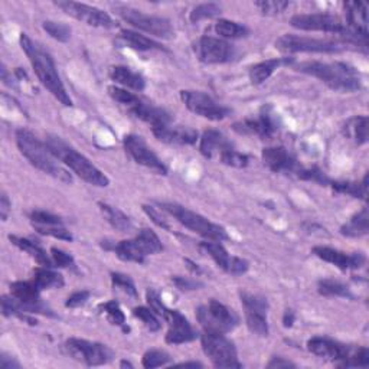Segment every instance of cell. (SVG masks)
Instances as JSON below:
<instances>
[{"label": "cell", "instance_id": "cell-1", "mask_svg": "<svg viewBox=\"0 0 369 369\" xmlns=\"http://www.w3.org/2000/svg\"><path fill=\"white\" fill-rule=\"evenodd\" d=\"M21 47L25 51L26 57L29 58L34 70H35V74L38 75L40 83H42L48 88V91L61 104H64L66 107H71L73 100L70 97V94L66 92L62 81L60 78L57 65H55V62H53L49 53L42 47L34 42V40L26 34H21Z\"/></svg>", "mask_w": 369, "mask_h": 369}, {"label": "cell", "instance_id": "cell-2", "mask_svg": "<svg viewBox=\"0 0 369 369\" xmlns=\"http://www.w3.org/2000/svg\"><path fill=\"white\" fill-rule=\"evenodd\" d=\"M16 143L21 150V153L29 160L32 166L39 169L40 172H44L55 179L65 182V183H73V176L68 172L60 160L53 156V153L47 146V143H42L38 138L28 131V130H18L16 131Z\"/></svg>", "mask_w": 369, "mask_h": 369}, {"label": "cell", "instance_id": "cell-3", "mask_svg": "<svg viewBox=\"0 0 369 369\" xmlns=\"http://www.w3.org/2000/svg\"><path fill=\"white\" fill-rule=\"evenodd\" d=\"M296 70L320 79L329 88L340 92L358 91L362 86L358 71L344 62H303Z\"/></svg>", "mask_w": 369, "mask_h": 369}, {"label": "cell", "instance_id": "cell-4", "mask_svg": "<svg viewBox=\"0 0 369 369\" xmlns=\"http://www.w3.org/2000/svg\"><path fill=\"white\" fill-rule=\"evenodd\" d=\"M47 146L60 162H62L65 166L70 168L81 179L86 181L90 185L105 188L110 185V179L97 168L92 165V162L87 159L83 153H79L77 149L64 142L57 136H48Z\"/></svg>", "mask_w": 369, "mask_h": 369}, {"label": "cell", "instance_id": "cell-5", "mask_svg": "<svg viewBox=\"0 0 369 369\" xmlns=\"http://www.w3.org/2000/svg\"><path fill=\"white\" fill-rule=\"evenodd\" d=\"M160 208H163V211H166L172 216H175L176 221L181 222L185 228H188L189 231H192V232H195V234L207 238L209 241L222 242V241H227L229 238L225 228L209 221L208 218L202 216L198 212H194V211L182 207V205L172 203V202H163V203H160Z\"/></svg>", "mask_w": 369, "mask_h": 369}, {"label": "cell", "instance_id": "cell-6", "mask_svg": "<svg viewBox=\"0 0 369 369\" xmlns=\"http://www.w3.org/2000/svg\"><path fill=\"white\" fill-rule=\"evenodd\" d=\"M196 318L205 332L228 333L240 325L238 314L215 298L196 309Z\"/></svg>", "mask_w": 369, "mask_h": 369}, {"label": "cell", "instance_id": "cell-7", "mask_svg": "<svg viewBox=\"0 0 369 369\" xmlns=\"http://www.w3.org/2000/svg\"><path fill=\"white\" fill-rule=\"evenodd\" d=\"M205 355L216 368H242L238 361V352L234 342L229 340L225 333L205 332L201 338Z\"/></svg>", "mask_w": 369, "mask_h": 369}, {"label": "cell", "instance_id": "cell-8", "mask_svg": "<svg viewBox=\"0 0 369 369\" xmlns=\"http://www.w3.org/2000/svg\"><path fill=\"white\" fill-rule=\"evenodd\" d=\"M114 10L123 21L131 25L136 29L143 31L149 35H153L162 39L175 38V31L172 28V25L165 18L147 15V13H143L142 10L133 9L129 6H120V5L114 6Z\"/></svg>", "mask_w": 369, "mask_h": 369}, {"label": "cell", "instance_id": "cell-9", "mask_svg": "<svg viewBox=\"0 0 369 369\" xmlns=\"http://www.w3.org/2000/svg\"><path fill=\"white\" fill-rule=\"evenodd\" d=\"M65 349L71 358L78 362H83L87 366H100L110 364L114 358V352L107 345L86 339H68L65 342Z\"/></svg>", "mask_w": 369, "mask_h": 369}, {"label": "cell", "instance_id": "cell-10", "mask_svg": "<svg viewBox=\"0 0 369 369\" xmlns=\"http://www.w3.org/2000/svg\"><path fill=\"white\" fill-rule=\"evenodd\" d=\"M181 100L188 107V110L212 121L224 120L231 114L228 107L216 103L209 94L203 91L183 90L181 91Z\"/></svg>", "mask_w": 369, "mask_h": 369}, {"label": "cell", "instance_id": "cell-11", "mask_svg": "<svg viewBox=\"0 0 369 369\" xmlns=\"http://www.w3.org/2000/svg\"><path fill=\"white\" fill-rule=\"evenodd\" d=\"M241 303L245 310V320H247L249 329L257 335V336H268V320H267V313H268V302L267 298L249 293V292H241L240 293Z\"/></svg>", "mask_w": 369, "mask_h": 369}, {"label": "cell", "instance_id": "cell-12", "mask_svg": "<svg viewBox=\"0 0 369 369\" xmlns=\"http://www.w3.org/2000/svg\"><path fill=\"white\" fill-rule=\"evenodd\" d=\"M276 48L283 53L296 52H319V53H333L339 52L342 48L332 40H323L318 38H307L300 35H283L276 40Z\"/></svg>", "mask_w": 369, "mask_h": 369}, {"label": "cell", "instance_id": "cell-13", "mask_svg": "<svg viewBox=\"0 0 369 369\" xmlns=\"http://www.w3.org/2000/svg\"><path fill=\"white\" fill-rule=\"evenodd\" d=\"M123 144H125L129 156L138 163V165L153 170L157 175H168V166L153 152L152 147L147 146V143L140 136L127 134L126 138L123 139Z\"/></svg>", "mask_w": 369, "mask_h": 369}, {"label": "cell", "instance_id": "cell-14", "mask_svg": "<svg viewBox=\"0 0 369 369\" xmlns=\"http://www.w3.org/2000/svg\"><path fill=\"white\" fill-rule=\"evenodd\" d=\"M194 51L196 58L203 64H224L231 61L236 55V49L227 40L214 38V36H202L199 38Z\"/></svg>", "mask_w": 369, "mask_h": 369}, {"label": "cell", "instance_id": "cell-15", "mask_svg": "<svg viewBox=\"0 0 369 369\" xmlns=\"http://www.w3.org/2000/svg\"><path fill=\"white\" fill-rule=\"evenodd\" d=\"M55 5L62 9L66 15L75 18L77 21L84 22L95 28H104V29H114L117 28V22L101 9L92 8L84 3L77 2H55Z\"/></svg>", "mask_w": 369, "mask_h": 369}, {"label": "cell", "instance_id": "cell-16", "mask_svg": "<svg viewBox=\"0 0 369 369\" xmlns=\"http://www.w3.org/2000/svg\"><path fill=\"white\" fill-rule=\"evenodd\" d=\"M290 25L300 31H313V32H326V34H339L345 32L346 26L338 16L327 15V13H303V15H294L290 19Z\"/></svg>", "mask_w": 369, "mask_h": 369}, {"label": "cell", "instance_id": "cell-17", "mask_svg": "<svg viewBox=\"0 0 369 369\" xmlns=\"http://www.w3.org/2000/svg\"><path fill=\"white\" fill-rule=\"evenodd\" d=\"M280 125L277 116L272 113L271 107H264L257 117L245 118L234 125V130L241 134H255L259 139L270 140L279 131Z\"/></svg>", "mask_w": 369, "mask_h": 369}, {"label": "cell", "instance_id": "cell-18", "mask_svg": "<svg viewBox=\"0 0 369 369\" xmlns=\"http://www.w3.org/2000/svg\"><path fill=\"white\" fill-rule=\"evenodd\" d=\"M199 247L205 254H208L214 259L218 267L231 276H242L249 271V262H245L240 257L229 255L221 242L207 240L201 242Z\"/></svg>", "mask_w": 369, "mask_h": 369}, {"label": "cell", "instance_id": "cell-19", "mask_svg": "<svg viewBox=\"0 0 369 369\" xmlns=\"http://www.w3.org/2000/svg\"><path fill=\"white\" fill-rule=\"evenodd\" d=\"M163 319L169 325V331L166 333V342L170 345H181L186 342H192L198 338L192 325L183 316L181 311L166 309L163 313Z\"/></svg>", "mask_w": 369, "mask_h": 369}, {"label": "cell", "instance_id": "cell-20", "mask_svg": "<svg viewBox=\"0 0 369 369\" xmlns=\"http://www.w3.org/2000/svg\"><path fill=\"white\" fill-rule=\"evenodd\" d=\"M307 349L316 355V357L326 359V361H333V362H345L346 358L351 355L352 348L340 344L338 340H333L331 338L326 336H314L307 340ZM339 364V365H340Z\"/></svg>", "mask_w": 369, "mask_h": 369}, {"label": "cell", "instance_id": "cell-21", "mask_svg": "<svg viewBox=\"0 0 369 369\" xmlns=\"http://www.w3.org/2000/svg\"><path fill=\"white\" fill-rule=\"evenodd\" d=\"M313 254L319 257L326 263H331L336 266L339 270H358L364 267L366 263V257L362 253H344L331 247H325V245H318L313 249Z\"/></svg>", "mask_w": 369, "mask_h": 369}, {"label": "cell", "instance_id": "cell-22", "mask_svg": "<svg viewBox=\"0 0 369 369\" xmlns=\"http://www.w3.org/2000/svg\"><path fill=\"white\" fill-rule=\"evenodd\" d=\"M262 156L264 165L275 173L296 175L298 169L302 168L294 159V156L283 146L264 147Z\"/></svg>", "mask_w": 369, "mask_h": 369}, {"label": "cell", "instance_id": "cell-23", "mask_svg": "<svg viewBox=\"0 0 369 369\" xmlns=\"http://www.w3.org/2000/svg\"><path fill=\"white\" fill-rule=\"evenodd\" d=\"M234 149L227 136H224L218 130H207L201 138L199 150L207 159H218L220 160L228 150Z\"/></svg>", "mask_w": 369, "mask_h": 369}, {"label": "cell", "instance_id": "cell-24", "mask_svg": "<svg viewBox=\"0 0 369 369\" xmlns=\"http://www.w3.org/2000/svg\"><path fill=\"white\" fill-rule=\"evenodd\" d=\"M129 112L134 117H138L143 120L144 123H147V125L152 126V130L168 126L172 123V117L166 110H163V108L160 107H155L149 103H144L140 99L131 108H129Z\"/></svg>", "mask_w": 369, "mask_h": 369}, {"label": "cell", "instance_id": "cell-25", "mask_svg": "<svg viewBox=\"0 0 369 369\" xmlns=\"http://www.w3.org/2000/svg\"><path fill=\"white\" fill-rule=\"evenodd\" d=\"M156 139L168 144H194L198 139V131L188 126H168L152 130Z\"/></svg>", "mask_w": 369, "mask_h": 369}, {"label": "cell", "instance_id": "cell-26", "mask_svg": "<svg viewBox=\"0 0 369 369\" xmlns=\"http://www.w3.org/2000/svg\"><path fill=\"white\" fill-rule=\"evenodd\" d=\"M349 31L368 39V5L364 2H346L344 3Z\"/></svg>", "mask_w": 369, "mask_h": 369}, {"label": "cell", "instance_id": "cell-27", "mask_svg": "<svg viewBox=\"0 0 369 369\" xmlns=\"http://www.w3.org/2000/svg\"><path fill=\"white\" fill-rule=\"evenodd\" d=\"M103 247L105 250H112L116 253V255L123 259V262H131V263H138L143 264L146 255L139 247L138 241L134 238L133 240H125L120 242H112V245H108V242H104Z\"/></svg>", "mask_w": 369, "mask_h": 369}, {"label": "cell", "instance_id": "cell-28", "mask_svg": "<svg viewBox=\"0 0 369 369\" xmlns=\"http://www.w3.org/2000/svg\"><path fill=\"white\" fill-rule=\"evenodd\" d=\"M108 75H110V78L116 84H120L125 88H130L134 91H143L146 87L144 78L140 74L131 71L127 66H121V65L112 66L110 71H108Z\"/></svg>", "mask_w": 369, "mask_h": 369}, {"label": "cell", "instance_id": "cell-29", "mask_svg": "<svg viewBox=\"0 0 369 369\" xmlns=\"http://www.w3.org/2000/svg\"><path fill=\"white\" fill-rule=\"evenodd\" d=\"M9 240L13 245H16V247L25 253H28L36 263H39L42 267H55L53 266L52 258L47 254V251L40 247V245L35 241H31L28 238H22V237H16V236H9Z\"/></svg>", "mask_w": 369, "mask_h": 369}, {"label": "cell", "instance_id": "cell-30", "mask_svg": "<svg viewBox=\"0 0 369 369\" xmlns=\"http://www.w3.org/2000/svg\"><path fill=\"white\" fill-rule=\"evenodd\" d=\"M345 138L355 142L357 144H365L368 142L369 120L366 116H353L342 127Z\"/></svg>", "mask_w": 369, "mask_h": 369}, {"label": "cell", "instance_id": "cell-31", "mask_svg": "<svg viewBox=\"0 0 369 369\" xmlns=\"http://www.w3.org/2000/svg\"><path fill=\"white\" fill-rule=\"evenodd\" d=\"M10 296L19 300L23 305H39L42 303L40 290L38 285L31 281H15L10 284Z\"/></svg>", "mask_w": 369, "mask_h": 369}, {"label": "cell", "instance_id": "cell-32", "mask_svg": "<svg viewBox=\"0 0 369 369\" xmlns=\"http://www.w3.org/2000/svg\"><path fill=\"white\" fill-rule=\"evenodd\" d=\"M369 231V215L368 208H362L358 214H355L351 220L340 227V234L349 238H359L368 234Z\"/></svg>", "mask_w": 369, "mask_h": 369}, {"label": "cell", "instance_id": "cell-33", "mask_svg": "<svg viewBox=\"0 0 369 369\" xmlns=\"http://www.w3.org/2000/svg\"><path fill=\"white\" fill-rule=\"evenodd\" d=\"M32 281L38 285L39 290L61 289L64 285V277L60 272L51 270L49 267H39L34 271Z\"/></svg>", "mask_w": 369, "mask_h": 369}, {"label": "cell", "instance_id": "cell-34", "mask_svg": "<svg viewBox=\"0 0 369 369\" xmlns=\"http://www.w3.org/2000/svg\"><path fill=\"white\" fill-rule=\"evenodd\" d=\"M285 60L281 58H272L263 62H258L250 68V79L254 86L263 84L272 74L276 73L277 68L284 64Z\"/></svg>", "mask_w": 369, "mask_h": 369}, {"label": "cell", "instance_id": "cell-35", "mask_svg": "<svg viewBox=\"0 0 369 369\" xmlns=\"http://www.w3.org/2000/svg\"><path fill=\"white\" fill-rule=\"evenodd\" d=\"M100 209L104 214V216L107 218V221L112 224L113 228H116L120 232H130L133 229V222L130 218L120 211L118 208L112 207V205L108 203H100Z\"/></svg>", "mask_w": 369, "mask_h": 369}, {"label": "cell", "instance_id": "cell-36", "mask_svg": "<svg viewBox=\"0 0 369 369\" xmlns=\"http://www.w3.org/2000/svg\"><path fill=\"white\" fill-rule=\"evenodd\" d=\"M120 38L125 40V42L133 48V49H138V51H153V49H163L160 44L155 42L153 39H150L144 35H140L139 32H134V31H129V29H125L120 32Z\"/></svg>", "mask_w": 369, "mask_h": 369}, {"label": "cell", "instance_id": "cell-37", "mask_svg": "<svg viewBox=\"0 0 369 369\" xmlns=\"http://www.w3.org/2000/svg\"><path fill=\"white\" fill-rule=\"evenodd\" d=\"M215 32L227 39H241L250 35V29L245 25H241L234 21L220 19L215 23Z\"/></svg>", "mask_w": 369, "mask_h": 369}, {"label": "cell", "instance_id": "cell-38", "mask_svg": "<svg viewBox=\"0 0 369 369\" xmlns=\"http://www.w3.org/2000/svg\"><path fill=\"white\" fill-rule=\"evenodd\" d=\"M332 189L338 194H345L353 198L366 199L368 196V175L364 176L362 182H331Z\"/></svg>", "mask_w": 369, "mask_h": 369}, {"label": "cell", "instance_id": "cell-39", "mask_svg": "<svg viewBox=\"0 0 369 369\" xmlns=\"http://www.w3.org/2000/svg\"><path fill=\"white\" fill-rule=\"evenodd\" d=\"M134 240L138 241L139 247L142 249L144 255L157 254V253H160L163 250L162 241L159 240V237L155 234V232L152 229H149V228H142L139 231V234L136 236Z\"/></svg>", "mask_w": 369, "mask_h": 369}, {"label": "cell", "instance_id": "cell-40", "mask_svg": "<svg viewBox=\"0 0 369 369\" xmlns=\"http://www.w3.org/2000/svg\"><path fill=\"white\" fill-rule=\"evenodd\" d=\"M318 290L322 296L326 297H349V298L352 297L349 287L333 279L320 280L318 284Z\"/></svg>", "mask_w": 369, "mask_h": 369}, {"label": "cell", "instance_id": "cell-41", "mask_svg": "<svg viewBox=\"0 0 369 369\" xmlns=\"http://www.w3.org/2000/svg\"><path fill=\"white\" fill-rule=\"evenodd\" d=\"M221 6L216 3H201L192 9L189 15V19L192 23H198L203 19H212L221 13Z\"/></svg>", "mask_w": 369, "mask_h": 369}, {"label": "cell", "instance_id": "cell-42", "mask_svg": "<svg viewBox=\"0 0 369 369\" xmlns=\"http://www.w3.org/2000/svg\"><path fill=\"white\" fill-rule=\"evenodd\" d=\"M44 31L55 40H60V42H66L71 38V28L65 23L61 22H52V21H45L42 23Z\"/></svg>", "mask_w": 369, "mask_h": 369}, {"label": "cell", "instance_id": "cell-43", "mask_svg": "<svg viewBox=\"0 0 369 369\" xmlns=\"http://www.w3.org/2000/svg\"><path fill=\"white\" fill-rule=\"evenodd\" d=\"M172 362V357L165 352V351H160V349H152V351H147L144 355H143V359H142V364L144 368L147 369H153V368H159V366H165L168 364Z\"/></svg>", "mask_w": 369, "mask_h": 369}, {"label": "cell", "instance_id": "cell-44", "mask_svg": "<svg viewBox=\"0 0 369 369\" xmlns=\"http://www.w3.org/2000/svg\"><path fill=\"white\" fill-rule=\"evenodd\" d=\"M133 314H134V318H138L150 332L160 331L162 323L152 309L140 306V307H136L133 310Z\"/></svg>", "mask_w": 369, "mask_h": 369}, {"label": "cell", "instance_id": "cell-45", "mask_svg": "<svg viewBox=\"0 0 369 369\" xmlns=\"http://www.w3.org/2000/svg\"><path fill=\"white\" fill-rule=\"evenodd\" d=\"M100 310L105 314L107 319L110 320L113 325L125 327V331H129V327L126 329V316L123 313L120 305L116 302V300H112V302H107L100 306Z\"/></svg>", "mask_w": 369, "mask_h": 369}, {"label": "cell", "instance_id": "cell-46", "mask_svg": "<svg viewBox=\"0 0 369 369\" xmlns=\"http://www.w3.org/2000/svg\"><path fill=\"white\" fill-rule=\"evenodd\" d=\"M112 283H113L114 289L123 292L125 294H127L129 297L136 298L139 296L138 289H136V285H134L133 280L130 279V276L121 275V272H112Z\"/></svg>", "mask_w": 369, "mask_h": 369}, {"label": "cell", "instance_id": "cell-47", "mask_svg": "<svg viewBox=\"0 0 369 369\" xmlns=\"http://www.w3.org/2000/svg\"><path fill=\"white\" fill-rule=\"evenodd\" d=\"M255 8L263 13V15L275 16L280 15L287 8L290 6V2H285V0H262V2H255Z\"/></svg>", "mask_w": 369, "mask_h": 369}, {"label": "cell", "instance_id": "cell-48", "mask_svg": "<svg viewBox=\"0 0 369 369\" xmlns=\"http://www.w3.org/2000/svg\"><path fill=\"white\" fill-rule=\"evenodd\" d=\"M298 179L302 181H311L320 185H331V179L326 176L325 172H322L319 168H300L296 173Z\"/></svg>", "mask_w": 369, "mask_h": 369}, {"label": "cell", "instance_id": "cell-49", "mask_svg": "<svg viewBox=\"0 0 369 369\" xmlns=\"http://www.w3.org/2000/svg\"><path fill=\"white\" fill-rule=\"evenodd\" d=\"M220 162L224 163V165H227V166H232V168L241 169V168L249 166L250 156L238 152V150L234 147V149L228 150V152L220 159Z\"/></svg>", "mask_w": 369, "mask_h": 369}, {"label": "cell", "instance_id": "cell-50", "mask_svg": "<svg viewBox=\"0 0 369 369\" xmlns=\"http://www.w3.org/2000/svg\"><path fill=\"white\" fill-rule=\"evenodd\" d=\"M34 227L39 234L49 236V237L64 240V241H73L74 238L71 232L64 228V225H34Z\"/></svg>", "mask_w": 369, "mask_h": 369}, {"label": "cell", "instance_id": "cell-51", "mask_svg": "<svg viewBox=\"0 0 369 369\" xmlns=\"http://www.w3.org/2000/svg\"><path fill=\"white\" fill-rule=\"evenodd\" d=\"M340 366H346V368H351V366L366 368V366H369V351L366 348L352 349L346 361L342 362Z\"/></svg>", "mask_w": 369, "mask_h": 369}, {"label": "cell", "instance_id": "cell-52", "mask_svg": "<svg viewBox=\"0 0 369 369\" xmlns=\"http://www.w3.org/2000/svg\"><path fill=\"white\" fill-rule=\"evenodd\" d=\"M108 94L112 95V99L116 100L117 103L126 105L127 108H131L136 103L139 101V97L138 95H134L133 92L125 90V88H120V87H108Z\"/></svg>", "mask_w": 369, "mask_h": 369}, {"label": "cell", "instance_id": "cell-53", "mask_svg": "<svg viewBox=\"0 0 369 369\" xmlns=\"http://www.w3.org/2000/svg\"><path fill=\"white\" fill-rule=\"evenodd\" d=\"M31 221L34 225H64L60 216L47 211H34L31 214Z\"/></svg>", "mask_w": 369, "mask_h": 369}, {"label": "cell", "instance_id": "cell-54", "mask_svg": "<svg viewBox=\"0 0 369 369\" xmlns=\"http://www.w3.org/2000/svg\"><path fill=\"white\" fill-rule=\"evenodd\" d=\"M51 258L53 262V266L55 267H61V268H66V267H73L74 266V258L71 254H68L66 251L52 247L51 249Z\"/></svg>", "mask_w": 369, "mask_h": 369}, {"label": "cell", "instance_id": "cell-55", "mask_svg": "<svg viewBox=\"0 0 369 369\" xmlns=\"http://www.w3.org/2000/svg\"><path fill=\"white\" fill-rule=\"evenodd\" d=\"M172 283L177 287V289L182 292H190V290H199L203 287V283L195 280V279H188L182 276H175L172 277Z\"/></svg>", "mask_w": 369, "mask_h": 369}, {"label": "cell", "instance_id": "cell-56", "mask_svg": "<svg viewBox=\"0 0 369 369\" xmlns=\"http://www.w3.org/2000/svg\"><path fill=\"white\" fill-rule=\"evenodd\" d=\"M88 298H90V292L88 290L75 292V293H73L70 297L66 298L65 307H70V309L81 307V306H84L88 302Z\"/></svg>", "mask_w": 369, "mask_h": 369}, {"label": "cell", "instance_id": "cell-57", "mask_svg": "<svg viewBox=\"0 0 369 369\" xmlns=\"http://www.w3.org/2000/svg\"><path fill=\"white\" fill-rule=\"evenodd\" d=\"M143 211L149 215L150 220H152L157 227H160V228H163V229H166V231H170V225L168 224L166 218L163 216L156 208L149 207V205H143Z\"/></svg>", "mask_w": 369, "mask_h": 369}, {"label": "cell", "instance_id": "cell-58", "mask_svg": "<svg viewBox=\"0 0 369 369\" xmlns=\"http://www.w3.org/2000/svg\"><path fill=\"white\" fill-rule=\"evenodd\" d=\"M0 368L2 369H19L21 364L15 359L9 357L6 353H2V357H0Z\"/></svg>", "mask_w": 369, "mask_h": 369}, {"label": "cell", "instance_id": "cell-59", "mask_svg": "<svg viewBox=\"0 0 369 369\" xmlns=\"http://www.w3.org/2000/svg\"><path fill=\"white\" fill-rule=\"evenodd\" d=\"M294 366H296L294 364H292L290 361H285L284 358H280V357H275L267 365V368H277V369H280V368H294Z\"/></svg>", "mask_w": 369, "mask_h": 369}, {"label": "cell", "instance_id": "cell-60", "mask_svg": "<svg viewBox=\"0 0 369 369\" xmlns=\"http://www.w3.org/2000/svg\"><path fill=\"white\" fill-rule=\"evenodd\" d=\"M10 201L8 198L6 194H2V198H0V214H2V220L6 221L8 220V215L10 212Z\"/></svg>", "mask_w": 369, "mask_h": 369}, {"label": "cell", "instance_id": "cell-61", "mask_svg": "<svg viewBox=\"0 0 369 369\" xmlns=\"http://www.w3.org/2000/svg\"><path fill=\"white\" fill-rule=\"evenodd\" d=\"M296 320V314L293 310H285L284 316H283V325L284 327H292Z\"/></svg>", "mask_w": 369, "mask_h": 369}, {"label": "cell", "instance_id": "cell-62", "mask_svg": "<svg viewBox=\"0 0 369 369\" xmlns=\"http://www.w3.org/2000/svg\"><path fill=\"white\" fill-rule=\"evenodd\" d=\"M179 366H194V368H201L202 366V364H199V362H183V364H181Z\"/></svg>", "mask_w": 369, "mask_h": 369}, {"label": "cell", "instance_id": "cell-63", "mask_svg": "<svg viewBox=\"0 0 369 369\" xmlns=\"http://www.w3.org/2000/svg\"><path fill=\"white\" fill-rule=\"evenodd\" d=\"M120 366H121V368H126V366H127V368H133V365H131L130 362H127V361H123V362L120 364Z\"/></svg>", "mask_w": 369, "mask_h": 369}]
</instances>
